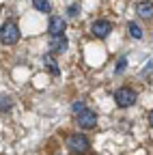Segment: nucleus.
<instances>
[{
    "mask_svg": "<svg viewBox=\"0 0 153 155\" xmlns=\"http://www.w3.org/2000/svg\"><path fill=\"white\" fill-rule=\"evenodd\" d=\"M67 149H69L71 153H75V155H84V153L91 149V144H88V140L84 138L82 134H73V136H69V138H67Z\"/></svg>",
    "mask_w": 153,
    "mask_h": 155,
    "instance_id": "2",
    "label": "nucleus"
},
{
    "mask_svg": "<svg viewBox=\"0 0 153 155\" xmlns=\"http://www.w3.org/2000/svg\"><path fill=\"white\" fill-rule=\"evenodd\" d=\"M50 50L52 52H65L67 50V39L63 37V35H56V37H52V41H50Z\"/></svg>",
    "mask_w": 153,
    "mask_h": 155,
    "instance_id": "7",
    "label": "nucleus"
},
{
    "mask_svg": "<svg viewBox=\"0 0 153 155\" xmlns=\"http://www.w3.org/2000/svg\"><path fill=\"white\" fill-rule=\"evenodd\" d=\"M11 106H13L11 97H7V95H2V97H0V112H7Z\"/></svg>",
    "mask_w": 153,
    "mask_h": 155,
    "instance_id": "12",
    "label": "nucleus"
},
{
    "mask_svg": "<svg viewBox=\"0 0 153 155\" xmlns=\"http://www.w3.org/2000/svg\"><path fill=\"white\" fill-rule=\"evenodd\" d=\"M48 30H50V35L52 37H56V35H63L65 32V19L63 17H50V22H48Z\"/></svg>",
    "mask_w": 153,
    "mask_h": 155,
    "instance_id": "6",
    "label": "nucleus"
},
{
    "mask_svg": "<svg viewBox=\"0 0 153 155\" xmlns=\"http://www.w3.org/2000/svg\"><path fill=\"white\" fill-rule=\"evenodd\" d=\"M123 67H125V58H121V61H119V67H117V71H123Z\"/></svg>",
    "mask_w": 153,
    "mask_h": 155,
    "instance_id": "15",
    "label": "nucleus"
},
{
    "mask_svg": "<svg viewBox=\"0 0 153 155\" xmlns=\"http://www.w3.org/2000/svg\"><path fill=\"white\" fill-rule=\"evenodd\" d=\"M136 11H138V15H140V17L151 19V17H153V2H138Z\"/></svg>",
    "mask_w": 153,
    "mask_h": 155,
    "instance_id": "8",
    "label": "nucleus"
},
{
    "mask_svg": "<svg viewBox=\"0 0 153 155\" xmlns=\"http://www.w3.org/2000/svg\"><path fill=\"white\" fill-rule=\"evenodd\" d=\"M43 65L48 67V71H50L52 75H58V65L54 63V56H52V54H45V56H43Z\"/></svg>",
    "mask_w": 153,
    "mask_h": 155,
    "instance_id": "9",
    "label": "nucleus"
},
{
    "mask_svg": "<svg viewBox=\"0 0 153 155\" xmlns=\"http://www.w3.org/2000/svg\"><path fill=\"white\" fill-rule=\"evenodd\" d=\"M78 13H80V7H78V5H71V7L67 9V15H71V17H75Z\"/></svg>",
    "mask_w": 153,
    "mask_h": 155,
    "instance_id": "14",
    "label": "nucleus"
},
{
    "mask_svg": "<svg viewBox=\"0 0 153 155\" xmlns=\"http://www.w3.org/2000/svg\"><path fill=\"white\" fill-rule=\"evenodd\" d=\"M95 123H97V114H95V112L84 110V112H80V114H78V125H80L82 129H93V127H95Z\"/></svg>",
    "mask_w": 153,
    "mask_h": 155,
    "instance_id": "5",
    "label": "nucleus"
},
{
    "mask_svg": "<svg viewBox=\"0 0 153 155\" xmlns=\"http://www.w3.org/2000/svg\"><path fill=\"white\" fill-rule=\"evenodd\" d=\"M0 41L5 45H15L20 41V28L15 22H5V26L0 28Z\"/></svg>",
    "mask_w": 153,
    "mask_h": 155,
    "instance_id": "1",
    "label": "nucleus"
},
{
    "mask_svg": "<svg viewBox=\"0 0 153 155\" xmlns=\"http://www.w3.org/2000/svg\"><path fill=\"white\" fill-rule=\"evenodd\" d=\"M110 30H112V24L106 22V19H97V22H93V26H91L93 37H97V39H106L110 35Z\"/></svg>",
    "mask_w": 153,
    "mask_h": 155,
    "instance_id": "4",
    "label": "nucleus"
},
{
    "mask_svg": "<svg viewBox=\"0 0 153 155\" xmlns=\"http://www.w3.org/2000/svg\"><path fill=\"white\" fill-rule=\"evenodd\" d=\"M127 28H129V35H131L134 39H140V37H142V30H140V26H138V24L129 22V24H127Z\"/></svg>",
    "mask_w": 153,
    "mask_h": 155,
    "instance_id": "11",
    "label": "nucleus"
},
{
    "mask_svg": "<svg viewBox=\"0 0 153 155\" xmlns=\"http://www.w3.org/2000/svg\"><path fill=\"white\" fill-rule=\"evenodd\" d=\"M149 119H151V125H153V112H151V116H149Z\"/></svg>",
    "mask_w": 153,
    "mask_h": 155,
    "instance_id": "16",
    "label": "nucleus"
},
{
    "mask_svg": "<svg viewBox=\"0 0 153 155\" xmlns=\"http://www.w3.org/2000/svg\"><path fill=\"white\" fill-rule=\"evenodd\" d=\"M32 5H35L37 11H41V13H50V11H52L50 0H32Z\"/></svg>",
    "mask_w": 153,
    "mask_h": 155,
    "instance_id": "10",
    "label": "nucleus"
},
{
    "mask_svg": "<svg viewBox=\"0 0 153 155\" xmlns=\"http://www.w3.org/2000/svg\"><path fill=\"white\" fill-rule=\"evenodd\" d=\"M114 101H117L119 108H129V106L136 104V93L131 88H119L114 93Z\"/></svg>",
    "mask_w": 153,
    "mask_h": 155,
    "instance_id": "3",
    "label": "nucleus"
},
{
    "mask_svg": "<svg viewBox=\"0 0 153 155\" xmlns=\"http://www.w3.org/2000/svg\"><path fill=\"white\" fill-rule=\"evenodd\" d=\"M71 110H73L75 114H80V112H84V110H86V106H84L82 101H75V104L71 106Z\"/></svg>",
    "mask_w": 153,
    "mask_h": 155,
    "instance_id": "13",
    "label": "nucleus"
}]
</instances>
